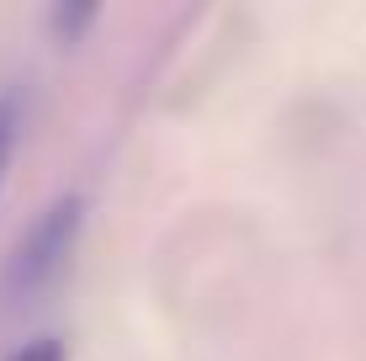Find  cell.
<instances>
[{
    "label": "cell",
    "instance_id": "obj_3",
    "mask_svg": "<svg viewBox=\"0 0 366 361\" xmlns=\"http://www.w3.org/2000/svg\"><path fill=\"white\" fill-rule=\"evenodd\" d=\"M6 361H64V345L54 340V335H32L27 345H16Z\"/></svg>",
    "mask_w": 366,
    "mask_h": 361
},
{
    "label": "cell",
    "instance_id": "obj_2",
    "mask_svg": "<svg viewBox=\"0 0 366 361\" xmlns=\"http://www.w3.org/2000/svg\"><path fill=\"white\" fill-rule=\"evenodd\" d=\"M16 122H21V112H16V96L0 85V181H6V165H11V149H16Z\"/></svg>",
    "mask_w": 366,
    "mask_h": 361
},
{
    "label": "cell",
    "instance_id": "obj_1",
    "mask_svg": "<svg viewBox=\"0 0 366 361\" xmlns=\"http://www.w3.org/2000/svg\"><path fill=\"white\" fill-rule=\"evenodd\" d=\"M74 229H80V197H59V202L32 223V234L21 239L16 266H11V282H16L21 292H37L59 266H64V255L74 244Z\"/></svg>",
    "mask_w": 366,
    "mask_h": 361
}]
</instances>
